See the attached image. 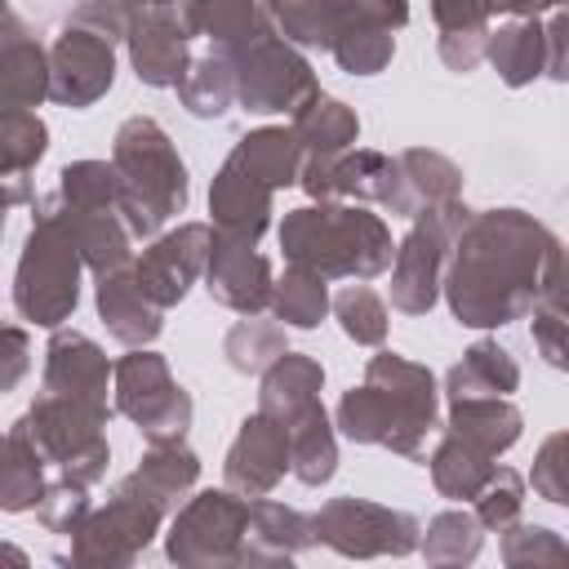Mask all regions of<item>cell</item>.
<instances>
[{"instance_id":"cell-1","label":"cell","mask_w":569,"mask_h":569,"mask_svg":"<svg viewBox=\"0 0 569 569\" xmlns=\"http://www.w3.org/2000/svg\"><path fill=\"white\" fill-rule=\"evenodd\" d=\"M565 244L525 209H476L453 240L445 267V298L453 320L471 329H502L525 320Z\"/></svg>"},{"instance_id":"cell-2","label":"cell","mask_w":569,"mask_h":569,"mask_svg":"<svg viewBox=\"0 0 569 569\" xmlns=\"http://www.w3.org/2000/svg\"><path fill=\"white\" fill-rule=\"evenodd\" d=\"M436 413H440V391L431 369L409 356L378 351L365 365V382L342 391L333 422L356 445H382L418 462L427 436L436 431Z\"/></svg>"},{"instance_id":"cell-3","label":"cell","mask_w":569,"mask_h":569,"mask_svg":"<svg viewBox=\"0 0 569 569\" xmlns=\"http://www.w3.org/2000/svg\"><path fill=\"white\" fill-rule=\"evenodd\" d=\"M280 249L284 262L307 267L325 280H373L396 258L391 227L365 204L347 200H316L289 209L280 222Z\"/></svg>"},{"instance_id":"cell-4","label":"cell","mask_w":569,"mask_h":569,"mask_svg":"<svg viewBox=\"0 0 569 569\" xmlns=\"http://www.w3.org/2000/svg\"><path fill=\"white\" fill-rule=\"evenodd\" d=\"M111 164L120 169L124 182V222L138 240H156L160 227L187 209L191 182L187 164L173 147V138L151 120V116H129L116 129L111 142Z\"/></svg>"},{"instance_id":"cell-5","label":"cell","mask_w":569,"mask_h":569,"mask_svg":"<svg viewBox=\"0 0 569 569\" xmlns=\"http://www.w3.org/2000/svg\"><path fill=\"white\" fill-rule=\"evenodd\" d=\"M80 271H84V258L76 240L49 213L36 209L22 258H18V276H13L18 316L40 329H62V320H71L80 302Z\"/></svg>"},{"instance_id":"cell-6","label":"cell","mask_w":569,"mask_h":569,"mask_svg":"<svg viewBox=\"0 0 569 569\" xmlns=\"http://www.w3.org/2000/svg\"><path fill=\"white\" fill-rule=\"evenodd\" d=\"M107 418H111V409L98 400L40 391L18 422L40 445L49 467H58V476H67L76 485H98L107 476V462H111Z\"/></svg>"},{"instance_id":"cell-7","label":"cell","mask_w":569,"mask_h":569,"mask_svg":"<svg viewBox=\"0 0 569 569\" xmlns=\"http://www.w3.org/2000/svg\"><path fill=\"white\" fill-rule=\"evenodd\" d=\"M471 213L476 209H467L458 196V200H445L413 218V227L405 231V240L396 244V258H391V307L396 311L427 316L436 307V298L445 289V267H449L453 240Z\"/></svg>"},{"instance_id":"cell-8","label":"cell","mask_w":569,"mask_h":569,"mask_svg":"<svg viewBox=\"0 0 569 569\" xmlns=\"http://www.w3.org/2000/svg\"><path fill=\"white\" fill-rule=\"evenodd\" d=\"M160 520H164V507L133 476H124L111 489L107 507H93L84 525L71 533L67 560L76 569H129L147 551V542L160 533Z\"/></svg>"},{"instance_id":"cell-9","label":"cell","mask_w":569,"mask_h":569,"mask_svg":"<svg viewBox=\"0 0 569 569\" xmlns=\"http://www.w3.org/2000/svg\"><path fill=\"white\" fill-rule=\"evenodd\" d=\"M116 413H124L147 445H178L187 440L191 427V396L182 382H173L169 360L160 351L133 347L129 356L116 360Z\"/></svg>"},{"instance_id":"cell-10","label":"cell","mask_w":569,"mask_h":569,"mask_svg":"<svg viewBox=\"0 0 569 569\" xmlns=\"http://www.w3.org/2000/svg\"><path fill=\"white\" fill-rule=\"evenodd\" d=\"M227 58L236 67V102L253 116H276V111L293 116L298 107H307L320 93L311 62L280 31H267Z\"/></svg>"},{"instance_id":"cell-11","label":"cell","mask_w":569,"mask_h":569,"mask_svg":"<svg viewBox=\"0 0 569 569\" xmlns=\"http://www.w3.org/2000/svg\"><path fill=\"white\" fill-rule=\"evenodd\" d=\"M249 529V498L236 489H204L173 511L164 533V556L187 569H222L236 565Z\"/></svg>"},{"instance_id":"cell-12","label":"cell","mask_w":569,"mask_h":569,"mask_svg":"<svg viewBox=\"0 0 569 569\" xmlns=\"http://www.w3.org/2000/svg\"><path fill=\"white\" fill-rule=\"evenodd\" d=\"M316 542L347 556V560H373V556H409L422 542V525L400 511L369 498H329L311 516Z\"/></svg>"},{"instance_id":"cell-13","label":"cell","mask_w":569,"mask_h":569,"mask_svg":"<svg viewBox=\"0 0 569 569\" xmlns=\"http://www.w3.org/2000/svg\"><path fill=\"white\" fill-rule=\"evenodd\" d=\"M298 187L311 200H356V204H382L391 213L400 196V160L373 147L320 151L307 156Z\"/></svg>"},{"instance_id":"cell-14","label":"cell","mask_w":569,"mask_h":569,"mask_svg":"<svg viewBox=\"0 0 569 569\" xmlns=\"http://www.w3.org/2000/svg\"><path fill=\"white\" fill-rule=\"evenodd\" d=\"M116 80V40L67 22L49 49V98L58 107H93Z\"/></svg>"},{"instance_id":"cell-15","label":"cell","mask_w":569,"mask_h":569,"mask_svg":"<svg viewBox=\"0 0 569 569\" xmlns=\"http://www.w3.org/2000/svg\"><path fill=\"white\" fill-rule=\"evenodd\" d=\"M209 249H213V227L209 222H182L164 236H156L138 262H133V276L142 284V293L156 302V307H178L187 298V289L204 276L209 267Z\"/></svg>"},{"instance_id":"cell-16","label":"cell","mask_w":569,"mask_h":569,"mask_svg":"<svg viewBox=\"0 0 569 569\" xmlns=\"http://www.w3.org/2000/svg\"><path fill=\"white\" fill-rule=\"evenodd\" d=\"M133 76L151 89H178V80L191 67V31L182 22L178 4H151L138 9L124 36Z\"/></svg>"},{"instance_id":"cell-17","label":"cell","mask_w":569,"mask_h":569,"mask_svg":"<svg viewBox=\"0 0 569 569\" xmlns=\"http://www.w3.org/2000/svg\"><path fill=\"white\" fill-rule=\"evenodd\" d=\"M284 471H293V458H289V427L271 413H249L227 449V462H222V480L227 489L244 493V498H267Z\"/></svg>"},{"instance_id":"cell-18","label":"cell","mask_w":569,"mask_h":569,"mask_svg":"<svg viewBox=\"0 0 569 569\" xmlns=\"http://www.w3.org/2000/svg\"><path fill=\"white\" fill-rule=\"evenodd\" d=\"M31 209L49 213V218H53V222L76 240V249H80V258H84V267H89L93 276H107V271L133 267V262H129V240H133V231H129V222H124V213H120V209L71 204V200H62L58 191L40 196Z\"/></svg>"},{"instance_id":"cell-19","label":"cell","mask_w":569,"mask_h":569,"mask_svg":"<svg viewBox=\"0 0 569 569\" xmlns=\"http://www.w3.org/2000/svg\"><path fill=\"white\" fill-rule=\"evenodd\" d=\"M204 289L218 307L240 311V316H258L262 307H271L276 280H271V262L236 236H218L213 231V249H209V267H204Z\"/></svg>"},{"instance_id":"cell-20","label":"cell","mask_w":569,"mask_h":569,"mask_svg":"<svg viewBox=\"0 0 569 569\" xmlns=\"http://www.w3.org/2000/svg\"><path fill=\"white\" fill-rule=\"evenodd\" d=\"M271 196H276V187L262 182L231 151L222 160V169L213 173V182H209V218H213V231L258 244L267 236V227H271Z\"/></svg>"},{"instance_id":"cell-21","label":"cell","mask_w":569,"mask_h":569,"mask_svg":"<svg viewBox=\"0 0 569 569\" xmlns=\"http://www.w3.org/2000/svg\"><path fill=\"white\" fill-rule=\"evenodd\" d=\"M116 378V365L107 360V351L76 333V329H53L49 347H44V378L40 391L53 396H76V400H98L107 405V382Z\"/></svg>"},{"instance_id":"cell-22","label":"cell","mask_w":569,"mask_h":569,"mask_svg":"<svg viewBox=\"0 0 569 569\" xmlns=\"http://www.w3.org/2000/svg\"><path fill=\"white\" fill-rule=\"evenodd\" d=\"M316 547L311 516L298 507L271 502V498H249V529L240 542L236 565H289L293 556Z\"/></svg>"},{"instance_id":"cell-23","label":"cell","mask_w":569,"mask_h":569,"mask_svg":"<svg viewBox=\"0 0 569 569\" xmlns=\"http://www.w3.org/2000/svg\"><path fill=\"white\" fill-rule=\"evenodd\" d=\"M93 302H98V316H102L107 333L116 342H124V347H151L160 338V329H164V307H156L142 293L133 267H120V271L98 276Z\"/></svg>"},{"instance_id":"cell-24","label":"cell","mask_w":569,"mask_h":569,"mask_svg":"<svg viewBox=\"0 0 569 569\" xmlns=\"http://www.w3.org/2000/svg\"><path fill=\"white\" fill-rule=\"evenodd\" d=\"M182 22L196 36H204L218 53H236L244 44H253L258 36L276 31L267 0H178Z\"/></svg>"},{"instance_id":"cell-25","label":"cell","mask_w":569,"mask_h":569,"mask_svg":"<svg viewBox=\"0 0 569 569\" xmlns=\"http://www.w3.org/2000/svg\"><path fill=\"white\" fill-rule=\"evenodd\" d=\"M0 71H4V111L9 107L31 111L49 98V49L22 27V18L13 9H4Z\"/></svg>"},{"instance_id":"cell-26","label":"cell","mask_w":569,"mask_h":569,"mask_svg":"<svg viewBox=\"0 0 569 569\" xmlns=\"http://www.w3.org/2000/svg\"><path fill=\"white\" fill-rule=\"evenodd\" d=\"M400 160V196H396V218H418L422 209H436L445 200H458L462 196V169L440 156V151H427V147H409L396 156Z\"/></svg>"},{"instance_id":"cell-27","label":"cell","mask_w":569,"mask_h":569,"mask_svg":"<svg viewBox=\"0 0 569 569\" xmlns=\"http://www.w3.org/2000/svg\"><path fill=\"white\" fill-rule=\"evenodd\" d=\"M280 422L289 427L293 476H298L302 485H311V489L325 485V480H333V471H338V436H333V427H338V422H329L320 396L307 400V405H298V409L284 413Z\"/></svg>"},{"instance_id":"cell-28","label":"cell","mask_w":569,"mask_h":569,"mask_svg":"<svg viewBox=\"0 0 569 569\" xmlns=\"http://www.w3.org/2000/svg\"><path fill=\"white\" fill-rule=\"evenodd\" d=\"M485 58L493 62L502 84L525 89L538 76H547V27L538 18H511L498 31H489Z\"/></svg>"},{"instance_id":"cell-29","label":"cell","mask_w":569,"mask_h":569,"mask_svg":"<svg viewBox=\"0 0 569 569\" xmlns=\"http://www.w3.org/2000/svg\"><path fill=\"white\" fill-rule=\"evenodd\" d=\"M445 427L467 436L485 453L502 458L520 440L525 413L511 405V396H467V400H449V422Z\"/></svg>"},{"instance_id":"cell-30","label":"cell","mask_w":569,"mask_h":569,"mask_svg":"<svg viewBox=\"0 0 569 569\" xmlns=\"http://www.w3.org/2000/svg\"><path fill=\"white\" fill-rule=\"evenodd\" d=\"M427 467H431V485H436V493H440V498L471 502V498L485 489V480L493 476L498 458H493V453H485L480 445H471L467 436H458V431H449V427H445V436H440V445L431 449Z\"/></svg>"},{"instance_id":"cell-31","label":"cell","mask_w":569,"mask_h":569,"mask_svg":"<svg viewBox=\"0 0 569 569\" xmlns=\"http://www.w3.org/2000/svg\"><path fill=\"white\" fill-rule=\"evenodd\" d=\"M520 387V365L507 347L498 342H471L462 360L445 373V396L467 400V396H511Z\"/></svg>"},{"instance_id":"cell-32","label":"cell","mask_w":569,"mask_h":569,"mask_svg":"<svg viewBox=\"0 0 569 569\" xmlns=\"http://www.w3.org/2000/svg\"><path fill=\"white\" fill-rule=\"evenodd\" d=\"M49 458L40 453V445L27 436L22 422L9 427L4 436V453H0V507L4 511H36V502L44 498L49 480H44Z\"/></svg>"},{"instance_id":"cell-33","label":"cell","mask_w":569,"mask_h":569,"mask_svg":"<svg viewBox=\"0 0 569 569\" xmlns=\"http://www.w3.org/2000/svg\"><path fill=\"white\" fill-rule=\"evenodd\" d=\"M325 387V369L316 356H302V351H284L276 365L262 369V387H258V409L271 413V418H284L293 413L298 405L316 400Z\"/></svg>"},{"instance_id":"cell-34","label":"cell","mask_w":569,"mask_h":569,"mask_svg":"<svg viewBox=\"0 0 569 569\" xmlns=\"http://www.w3.org/2000/svg\"><path fill=\"white\" fill-rule=\"evenodd\" d=\"M49 147V129L36 111H22V107H9L4 120H0V173L9 182V196L4 204H18L27 200V187H22V173L36 169V160L44 156Z\"/></svg>"},{"instance_id":"cell-35","label":"cell","mask_w":569,"mask_h":569,"mask_svg":"<svg viewBox=\"0 0 569 569\" xmlns=\"http://www.w3.org/2000/svg\"><path fill=\"white\" fill-rule=\"evenodd\" d=\"M231 151H236L262 182H271L276 191L289 187V182H298V178H302V164H307V147L298 142V133H293V129H276V124L249 129Z\"/></svg>"},{"instance_id":"cell-36","label":"cell","mask_w":569,"mask_h":569,"mask_svg":"<svg viewBox=\"0 0 569 569\" xmlns=\"http://www.w3.org/2000/svg\"><path fill=\"white\" fill-rule=\"evenodd\" d=\"M178 102L200 116V120H218L231 111L236 102V67L227 53H204V58H191L187 76L178 80Z\"/></svg>"},{"instance_id":"cell-37","label":"cell","mask_w":569,"mask_h":569,"mask_svg":"<svg viewBox=\"0 0 569 569\" xmlns=\"http://www.w3.org/2000/svg\"><path fill=\"white\" fill-rule=\"evenodd\" d=\"M289 129L298 133V142L307 147V156L347 151V147H356V138H360L356 111H351L342 98H329V93H316L307 107H298Z\"/></svg>"},{"instance_id":"cell-38","label":"cell","mask_w":569,"mask_h":569,"mask_svg":"<svg viewBox=\"0 0 569 569\" xmlns=\"http://www.w3.org/2000/svg\"><path fill=\"white\" fill-rule=\"evenodd\" d=\"M133 480H138L164 511H173L178 498L200 480V458H196L182 440H178V445H151V449L138 458Z\"/></svg>"},{"instance_id":"cell-39","label":"cell","mask_w":569,"mask_h":569,"mask_svg":"<svg viewBox=\"0 0 569 569\" xmlns=\"http://www.w3.org/2000/svg\"><path fill=\"white\" fill-rule=\"evenodd\" d=\"M485 525L476 511H440L427 520L418 551L427 556V565H471L485 547Z\"/></svg>"},{"instance_id":"cell-40","label":"cell","mask_w":569,"mask_h":569,"mask_svg":"<svg viewBox=\"0 0 569 569\" xmlns=\"http://www.w3.org/2000/svg\"><path fill=\"white\" fill-rule=\"evenodd\" d=\"M329 289H325V276L307 271V267H284V276L276 280V293H271V316L289 329H316L329 311Z\"/></svg>"},{"instance_id":"cell-41","label":"cell","mask_w":569,"mask_h":569,"mask_svg":"<svg viewBox=\"0 0 569 569\" xmlns=\"http://www.w3.org/2000/svg\"><path fill=\"white\" fill-rule=\"evenodd\" d=\"M289 351L284 342V325L276 320H258V316H244L227 329L222 338V356L236 373H262L267 365H276L280 356Z\"/></svg>"},{"instance_id":"cell-42","label":"cell","mask_w":569,"mask_h":569,"mask_svg":"<svg viewBox=\"0 0 569 569\" xmlns=\"http://www.w3.org/2000/svg\"><path fill=\"white\" fill-rule=\"evenodd\" d=\"M276 31L298 49H329L338 36L333 0H267Z\"/></svg>"},{"instance_id":"cell-43","label":"cell","mask_w":569,"mask_h":569,"mask_svg":"<svg viewBox=\"0 0 569 569\" xmlns=\"http://www.w3.org/2000/svg\"><path fill=\"white\" fill-rule=\"evenodd\" d=\"M329 53L347 76H378L396 58V31L391 27H347L333 36Z\"/></svg>"},{"instance_id":"cell-44","label":"cell","mask_w":569,"mask_h":569,"mask_svg":"<svg viewBox=\"0 0 569 569\" xmlns=\"http://www.w3.org/2000/svg\"><path fill=\"white\" fill-rule=\"evenodd\" d=\"M333 316L342 325V333L360 347H382L387 342V302L369 289V284H347L333 298Z\"/></svg>"},{"instance_id":"cell-45","label":"cell","mask_w":569,"mask_h":569,"mask_svg":"<svg viewBox=\"0 0 569 569\" xmlns=\"http://www.w3.org/2000/svg\"><path fill=\"white\" fill-rule=\"evenodd\" d=\"M502 565L525 569V565H569V542L547 529V525H507L502 529Z\"/></svg>"},{"instance_id":"cell-46","label":"cell","mask_w":569,"mask_h":569,"mask_svg":"<svg viewBox=\"0 0 569 569\" xmlns=\"http://www.w3.org/2000/svg\"><path fill=\"white\" fill-rule=\"evenodd\" d=\"M471 507H476V516H480V525L489 533H502L507 525H516L520 520V507H525V480H520V471L493 467V476L471 498Z\"/></svg>"},{"instance_id":"cell-47","label":"cell","mask_w":569,"mask_h":569,"mask_svg":"<svg viewBox=\"0 0 569 569\" xmlns=\"http://www.w3.org/2000/svg\"><path fill=\"white\" fill-rule=\"evenodd\" d=\"M89 511H93V507H89V485H76V480H67V476H58V480L44 489V498L36 502V520H40L49 533H76Z\"/></svg>"},{"instance_id":"cell-48","label":"cell","mask_w":569,"mask_h":569,"mask_svg":"<svg viewBox=\"0 0 569 569\" xmlns=\"http://www.w3.org/2000/svg\"><path fill=\"white\" fill-rule=\"evenodd\" d=\"M529 485L542 502H556V507H569V431H556L538 445L533 453V471H529Z\"/></svg>"},{"instance_id":"cell-49","label":"cell","mask_w":569,"mask_h":569,"mask_svg":"<svg viewBox=\"0 0 569 569\" xmlns=\"http://www.w3.org/2000/svg\"><path fill=\"white\" fill-rule=\"evenodd\" d=\"M338 31L347 27H391L400 31L409 22V0H333Z\"/></svg>"},{"instance_id":"cell-50","label":"cell","mask_w":569,"mask_h":569,"mask_svg":"<svg viewBox=\"0 0 569 569\" xmlns=\"http://www.w3.org/2000/svg\"><path fill=\"white\" fill-rule=\"evenodd\" d=\"M71 22L93 27V31H102L107 40H124V36H129V22H133V9H129L124 0H80Z\"/></svg>"},{"instance_id":"cell-51","label":"cell","mask_w":569,"mask_h":569,"mask_svg":"<svg viewBox=\"0 0 569 569\" xmlns=\"http://www.w3.org/2000/svg\"><path fill=\"white\" fill-rule=\"evenodd\" d=\"M431 18H436L440 36L489 31V0H431Z\"/></svg>"},{"instance_id":"cell-52","label":"cell","mask_w":569,"mask_h":569,"mask_svg":"<svg viewBox=\"0 0 569 569\" xmlns=\"http://www.w3.org/2000/svg\"><path fill=\"white\" fill-rule=\"evenodd\" d=\"M533 311L569 325V249L556 253V262H551V271H547V280H542V293H538Z\"/></svg>"},{"instance_id":"cell-53","label":"cell","mask_w":569,"mask_h":569,"mask_svg":"<svg viewBox=\"0 0 569 569\" xmlns=\"http://www.w3.org/2000/svg\"><path fill=\"white\" fill-rule=\"evenodd\" d=\"M547 76L569 84V9L547 22Z\"/></svg>"},{"instance_id":"cell-54","label":"cell","mask_w":569,"mask_h":569,"mask_svg":"<svg viewBox=\"0 0 569 569\" xmlns=\"http://www.w3.org/2000/svg\"><path fill=\"white\" fill-rule=\"evenodd\" d=\"M27 365H31V338H27V329L9 325V329H4V373H0V387L13 391L18 378L27 373Z\"/></svg>"},{"instance_id":"cell-55","label":"cell","mask_w":569,"mask_h":569,"mask_svg":"<svg viewBox=\"0 0 569 569\" xmlns=\"http://www.w3.org/2000/svg\"><path fill=\"white\" fill-rule=\"evenodd\" d=\"M551 0H489V13H511V18H538Z\"/></svg>"},{"instance_id":"cell-56","label":"cell","mask_w":569,"mask_h":569,"mask_svg":"<svg viewBox=\"0 0 569 569\" xmlns=\"http://www.w3.org/2000/svg\"><path fill=\"white\" fill-rule=\"evenodd\" d=\"M551 4H560V9H569V0H551Z\"/></svg>"}]
</instances>
